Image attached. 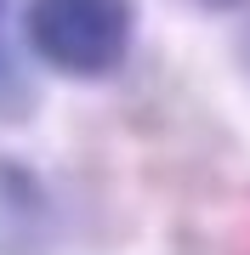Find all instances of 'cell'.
I'll list each match as a JSON object with an SVG mask.
<instances>
[{"mask_svg": "<svg viewBox=\"0 0 250 255\" xmlns=\"http://www.w3.org/2000/svg\"><path fill=\"white\" fill-rule=\"evenodd\" d=\"M23 40L46 68L68 80H102L131 57L137 0H28Z\"/></svg>", "mask_w": 250, "mask_h": 255, "instance_id": "cell-1", "label": "cell"}, {"mask_svg": "<svg viewBox=\"0 0 250 255\" xmlns=\"http://www.w3.org/2000/svg\"><path fill=\"white\" fill-rule=\"evenodd\" d=\"M46 227V193L23 164L0 159V255H17Z\"/></svg>", "mask_w": 250, "mask_h": 255, "instance_id": "cell-2", "label": "cell"}, {"mask_svg": "<svg viewBox=\"0 0 250 255\" xmlns=\"http://www.w3.org/2000/svg\"><path fill=\"white\" fill-rule=\"evenodd\" d=\"M28 114H34V85H28V74L17 68V57L0 46V125H17Z\"/></svg>", "mask_w": 250, "mask_h": 255, "instance_id": "cell-3", "label": "cell"}, {"mask_svg": "<svg viewBox=\"0 0 250 255\" xmlns=\"http://www.w3.org/2000/svg\"><path fill=\"white\" fill-rule=\"evenodd\" d=\"M239 63L250 68V28H245V34H239Z\"/></svg>", "mask_w": 250, "mask_h": 255, "instance_id": "cell-4", "label": "cell"}, {"mask_svg": "<svg viewBox=\"0 0 250 255\" xmlns=\"http://www.w3.org/2000/svg\"><path fill=\"white\" fill-rule=\"evenodd\" d=\"M0 6H6V0H0Z\"/></svg>", "mask_w": 250, "mask_h": 255, "instance_id": "cell-5", "label": "cell"}]
</instances>
